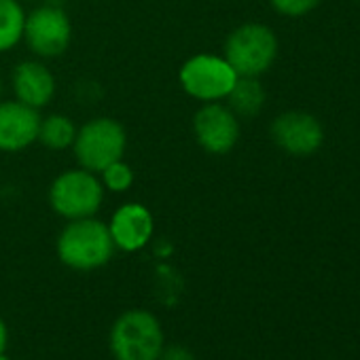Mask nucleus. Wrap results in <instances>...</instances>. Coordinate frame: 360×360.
<instances>
[{"mask_svg":"<svg viewBox=\"0 0 360 360\" xmlns=\"http://www.w3.org/2000/svg\"><path fill=\"white\" fill-rule=\"evenodd\" d=\"M56 248L60 261L75 271L100 269L112 259L117 250L108 225L96 217L66 221L58 236Z\"/></svg>","mask_w":360,"mask_h":360,"instance_id":"f257e3e1","label":"nucleus"},{"mask_svg":"<svg viewBox=\"0 0 360 360\" xmlns=\"http://www.w3.org/2000/svg\"><path fill=\"white\" fill-rule=\"evenodd\" d=\"M104 198L106 191L100 176L81 165L60 172L47 191L51 210L64 221L96 217L104 204Z\"/></svg>","mask_w":360,"mask_h":360,"instance_id":"f03ea898","label":"nucleus"},{"mask_svg":"<svg viewBox=\"0 0 360 360\" xmlns=\"http://www.w3.org/2000/svg\"><path fill=\"white\" fill-rule=\"evenodd\" d=\"M278 49V37L269 26L248 22L229 32L223 45V58L238 77L261 79L276 64Z\"/></svg>","mask_w":360,"mask_h":360,"instance_id":"7ed1b4c3","label":"nucleus"},{"mask_svg":"<svg viewBox=\"0 0 360 360\" xmlns=\"http://www.w3.org/2000/svg\"><path fill=\"white\" fill-rule=\"evenodd\" d=\"M127 131L115 117H94L77 129L72 144L75 159L81 167L100 174L112 161L125 157Z\"/></svg>","mask_w":360,"mask_h":360,"instance_id":"20e7f679","label":"nucleus"},{"mask_svg":"<svg viewBox=\"0 0 360 360\" xmlns=\"http://www.w3.org/2000/svg\"><path fill=\"white\" fill-rule=\"evenodd\" d=\"M238 81V72L219 53H195L187 58L178 70V83L183 91L202 102H225Z\"/></svg>","mask_w":360,"mask_h":360,"instance_id":"39448f33","label":"nucleus"},{"mask_svg":"<svg viewBox=\"0 0 360 360\" xmlns=\"http://www.w3.org/2000/svg\"><path fill=\"white\" fill-rule=\"evenodd\" d=\"M110 347L117 360H157L163 349L159 320L144 309L123 314L112 326Z\"/></svg>","mask_w":360,"mask_h":360,"instance_id":"423d86ee","label":"nucleus"},{"mask_svg":"<svg viewBox=\"0 0 360 360\" xmlns=\"http://www.w3.org/2000/svg\"><path fill=\"white\" fill-rule=\"evenodd\" d=\"M39 60L62 58L72 43V22L62 5L45 3L26 13L24 41Z\"/></svg>","mask_w":360,"mask_h":360,"instance_id":"0eeeda50","label":"nucleus"},{"mask_svg":"<svg viewBox=\"0 0 360 360\" xmlns=\"http://www.w3.org/2000/svg\"><path fill=\"white\" fill-rule=\"evenodd\" d=\"M240 117L223 102L202 104L193 115V136L208 155H227L240 142Z\"/></svg>","mask_w":360,"mask_h":360,"instance_id":"6e6552de","label":"nucleus"},{"mask_svg":"<svg viewBox=\"0 0 360 360\" xmlns=\"http://www.w3.org/2000/svg\"><path fill=\"white\" fill-rule=\"evenodd\" d=\"M274 144L290 157H309L324 142L322 123L305 110H286L271 121Z\"/></svg>","mask_w":360,"mask_h":360,"instance_id":"1a4fd4ad","label":"nucleus"},{"mask_svg":"<svg viewBox=\"0 0 360 360\" xmlns=\"http://www.w3.org/2000/svg\"><path fill=\"white\" fill-rule=\"evenodd\" d=\"M115 248L123 252L142 250L155 236V217L140 202L121 204L106 223Z\"/></svg>","mask_w":360,"mask_h":360,"instance_id":"9d476101","label":"nucleus"},{"mask_svg":"<svg viewBox=\"0 0 360 360\" xmlns=\"http://www.w3.org/2000/svg\"><path fill=\"white\" fill-rule=\"evenodd\" d=\"M41 110L20 100H0V153H22L37 144Z\"/></svg>","mask_w":360,"mask_h":360,"instance_id":"9b49d317","label":"nucleus"},{"mask_svg":"<svg viewBox=\"0 0 360 360\" xmlns=\"http://www.w3.org/2000/svg\"><path fill=\"white\" fill-rule=\"evenodd\" d=\"M11 89L15 100H20L22 104L34 110H43L53 102L58 81L43 60L32 58L15 64L11 72Z\"/></svg>","mask_w":360,"mask_h":360,"instance_id":"f8f14e48","label":"nucleus"},{"mask_svg":"<svg viewBox=\"0 0 360 360\" xmlns=\"http://www.w3.org/2000/svg\"><path fill=\"white\" fill-rule=\"evenodd\" d=\"M267 94L265 87L257 77H238L233 89L225 98L227 106L242 119V117H257L265 106Z\"/></svg>","mask_w":360,"mask_h":360,"instance_id":"ddd939ff","label":"nucleus"},{"mask_svg":"<svg viewBox=\"0 0 360 360\" xmlns=\"http://www.w3.org/2000/svg\"><path fill=\"white\" fill-rule=\"evenodd\" d=\"M77 125L75 121L64 112H53L47 117H41L39 125V140L49 150H68L75 144L77 138Z\"/></svg>","mask_w":360,"mask_h":360,"instance_id":"4468645a","label":"nucleus"},{"mask_svg":"<svg viewBox=\"0 0 360 360\" xmlns=\"http://www.w3.org/2000/svg\"><path fill=\"white\" fill-rule=\"evenodd\" d=\"M26 9L20 0H0V53L15 49L24 41Z\"/></svg>","mask_w":360,"mask_h":360,"instance_id":"2eb2a0df","label":"nucleus"},{"mask_svg":"<svg viewBox=\"0 0 360 360\" xmlns=\"http://www.w3.org/2000/svg\"><path fill=\"white\" fill-rule=\"evenodd\" d=\"M100 180H102V187L106 193H127L134 183H136V174H134V167L125 161V159H119V161H112L110 165H106L100 174Z\"/></svg>","mask_w":360,"mask_h":360,"instance_id":"dca6fc26","label":"nucleus"},{"mask_svg":"<svg viewBox=\"0 0 360 360\" xmlns=\"http://www.w3.org/2000/svg\"><path fill=\"white\" fill-rule=\"evenodd\" d=\"M269 5L284 18H303L320 5V0H269Z\"/></svg>","mask_w":360,"mask_h":360,"instance_id":"f3484780","label":"nucleus"},{"mask_svg":"<svg viewBox=\"0 0 360 360\" xmlns=\"http://www.w3.org/2000/svg\"><path fill=\"white\" fill-rule=\"evenodd\" d=\"M161 360H193V356L189 354V349H185V347H169L165 354H163V358Z\"/></svg>","mask_w":360,"mask_h":360,"instance_id":"a211bd4d","label":"nucleus"},{"mask_svg":"<svg viewBox=\"0 0 360 360\" xmlns=\"http://www.w3.org/2000/svg\"><path fill=\"white\" fill-rule=\"evenodd\" d=\"M7 339H9V335H7V326H5L3 318H0V354H3V352H5V347H7Z\"/></svg>","mask_w":360,"mask_h":360,"instance_id":"6ab92c4d","label":"nucleus"},{"mask_svg":"<svg viewBox=\"0 0 360 360\" xmlns=\"http://www.w3.org/2000/svg\"><path fill=\"white\" fill-rule=\"evenodd\" d=\"M3 91H5V85H3V79H0V100H3Z\"/></svg>","mask_w":360,"mask_h":360,"instance_id":"aec40b11","label":"nucleus"},{"mask_svg":"<svg viewBox=\"0 0 360 360\" xmlns=\"http://www.w3.org/2000/svg\"><path fill=\"white\" fill-rule=\"evenodd\" d=\"M0 360H9V358L5 356V352H3V354H0Z\"/></svg>","mask_w":360,"mask_h":360,"instance_id":"412c9836","label":"nucleus"},{"mask_svg":"<svg viewBox=\"0 0 360 360\" xmlns=\"http://www.w3.org/2000/svg\"><path fill=\"white\" fill-rule=\"evenodd\" d=\"M358 3H360V0H358Z\"/></svg>","mask_w":360,"mask_h":360,"instance_id":"4be33fe9","label":"nucleus"}]
</instances>
